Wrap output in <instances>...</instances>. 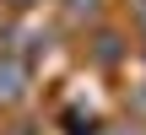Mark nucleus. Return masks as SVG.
Returning <instances> with one entry per match:
<instances>
[{
	"label": "nucleus",
	"mask_w": 146,
	"mask_h": 135,
	"mask_svg": "<svg viewBox=\"0 0 146 135\" xmlns=\"http://www.w3.org/2000/svg\"><path fill=\"white\" fill-rule=\"evenodd\" d=\"M22 97V65H0V103Z\"/></svg>",
	"instance_id": "1"
}]
</instances>
